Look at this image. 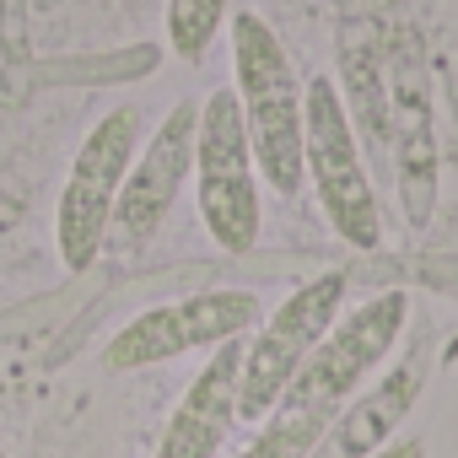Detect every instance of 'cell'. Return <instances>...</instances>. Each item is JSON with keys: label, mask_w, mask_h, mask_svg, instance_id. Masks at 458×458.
<instances>
[{"label": "cell", "mask_w": 458, "mask_h": 458, "mask_svg": "<svg viewBox=\"0 0 458 458\" xmlns=\"http://www.w3.org/2000/svg\"><path fill=\"white\" fill-rule=\"evenodd\" d=\"M0 458H6V447H0Z\"/></svg>", "instance_id": "cell-16"}, {"label": "cell", "mask_w": 458, "mask_h": 458, "mask_svg": "<svg viewBox=\"0 0 458 458\" xmlns=\"http://www.w3.org/2000/svg\"><path fill=\"white\" fill-rule=\"evenodd\" d=\"M194 199L199 221L221 254H254L259 249V167L249 146V124L238 108V92L199 98V130H194Z\"/></svg>", "instance_id": "cell-2"}, {"label": "cell", "mask_w": 458, "mask_h": 458, "mask_svg": "<svg viewBox=\"0 0 458 458\" xmlns=\"http://www.w3.org/2000/svg\"><path fill=\"white\" fill-rule=\"evenodd\" d=\"M194 130H199V103L183 98L157 124V135L140 140V151L130 162V178L119 189V205H114V226H108V238L124 254L146 249L162 233V221L173 216L183 183L194 178Z\"/></svg>", "instance_id": "cell-9"}, {"label": "cell", "mask_w": 458, "mask_h": 458, "mask_svg": "<svg viewBox=\"0 0 458 458\" xmlns=\"http://www.w3.org/2000/svg\"><path fill=\"white\" fill-rule=\"evenodd\" d=\"M372 458H426V447H420L415 437H394V442H388V447H377Z\"/></svg>", "instance_id": "cell-15"}, {"label": "cell", "mask_w": 458, "mask_h": 458, "mask_svg": "<svg viewBox=\"0 0 458 458\" xmlns=\"http://www.w3.org/2000/svg\"><path fill=\"white\" fill-rule=\"evenodd\" d=\"M345 313V276H318L308 286H297L249 340L243 351V383H238V415L243 420H265L281 394L292 388V377L302 372V361L318 351V340L340 324Z\"/></svg>", "instance_id": "cell-6"}, {"label": "cell", "mask_w": 458, "mask_h": 458, "mask_svg": "<svg viewBox=\"0 0 458 458\" xmlns=\"http://www.w3.org/2000/svg\"><path fill=\"white\" fill-rule=\"evenodd\" d=\"M383 71H388V167L410 226H426L437 205V130H431V76L420 60V38L410 28L388 33Z\"/></svg>", "instance_id": "cell-7"}, {"label": "cell", "mask_w": 458, "mask_h": 458, "mask_svg": "<svg viewBox=\"0 0 458 458\" xmlns=\"http://www.w3.org/2000/svg\"><path fill=\"white\" fill-rule=\"evenodd\" d=\"M404 318H410V297L404 292H377L361 308L340 313V324L318 340V351L302 361V372L281 394V410H297V415H313V420L335 426L340 410L361 394V383L399 345Z\"/></svg>", "instance_id": "cell-4"}, {"label": "cell", "mask_w": 458, "mask_h": 458, "mask_svg": "<svg viewBox=\"0 0 458 458\" xmlns=\"http://www.w3.org/2000/svg\"><path fill=\"white\" fill-rule=\"evenodd\" d=\"M259 324V297L254 292H199L167 308H146L140 318H130L108 351L103 367L108 372H140L157 361H173L183 351H216L226 340H238Z\"/></svg>", "instance_id": "cell-8"}, {"label": "cell", "mask_w": 458, "mask_h": 458, "mask_svg": "<svg viewBox=\"0 0 458 458\" xmlns=\"http://www.w3.org/2000/svg\"><path fill=\"white\" fill-rule=\"evenodd\" d=\"M233 0H167V49L183 65H199L226 22Z\"/></svg>", "instance_id": "cell-13"}, {"label": "cell", "mask_w": 458, "mask_h": 458, "mask_svg": "<svg viewBox=\"0 0 458 458\" xmlns=\"http://www.w3.org/2000/svg\"><path fill=\"white\" fill-rule=\"evenodd\" d=\"M243 351L249 340H226L216 345V356L199 367V377L189 383V394L178 399L162 442L151 458H216V447L226 442L238 420V383H243Z\"/></svg>", "instance_id": "cell-10"}, {"label": "cell", "mask_w": 458, "mask_h": 458, "mask_svg": "<svg viewBox=\"0 0 458 458\" xmlns=\"http://www.w3.org/2000/svg\"><path fill=\"white\" fill-rule=\"evenodd\" d=\"M329 437V426L324 420H313V415H297V410H270L265 415V426H259V437L238 453V458H313V447Z\"/></svg>", "instance_id": "cell-14"}, {"label": "cell", "mask_w": 458, "mask_h": 458, "mask_svg": "<svg viewBox=\"0 0 458 458\" xmlns=\"http://www.w3.org/2000/svg\"><path fill=\"white\" fill-rule=\"evenodd\" d=\"M420 383H426V356H420V351L404 356L399 367H388V372H383L367 394H356V399L340 410V420L329 426L335 453H340V458H372L377 447H388L394 431L404 426V415L415 410Z\"/></svg>", "instance_id": "cell-11"}, {"label": "cell", "mask_w": 458, "mask_h": 458, "mask_svg": "<svg viewBox=\"0 0 458 458\" xmlns=\"http://www.w3.org/2000/svg\"><path fill=\"white\" fill-rule=\"evenodd\" d=\"M233 76H238V108L249 124L259 183L276 194H297L308 178L302 162V81L276 38V28L259 12H233Z\"/></svg>", "instance_id": "cell-1"}, {"label": "cell", "mask_w": 458, "mask_h": 458, "mask_svg": "<svg viewBox=\"0 0 458 458\" xmlns=\"http://www.w3.org/2000/svg\"><path fill=\"white\" fill-rule=\"evenodd\" d=\"M340 6H345V0H340Z\"/></svg>", "instance_id": "cell-17"}, {"label": "cell", "mask_w": 458, "mask_h": 458, "mask_svg": "<svg viewBox=\"0 0 458 458\" xmlns=\"http://www.w3.org/2000/svg\"><path fill=\"white\" fill-rule=\"evenodd\" d=\"M340 81H345V114L356 124L361 151H372L388 167V71H383V38L367 22H340Z\"/></svg>", "instance_id": "cell-12"}, {"label": "cell", "mask_w": 458, "mask_h": 458, "mask_svg": "<svg viewBox=\"0 0 458 458\" xmlns=\"http://www.w3.org/2000/svg\"><path fill=\"white\" fill-rule=\"evenodd\" d=\"M302 162H308V183H313L329 226L351 249L372 254L383 243V210L372 194L367 151H361L345 98L329 76H313L302 92Z\"/></svg>", "instance_id": "cell-3"}, {"label": "cell", "mask_w": 458, "mask_h": 458, "mask_svg": "<svg viewBox=\"0 0 458 458\" xmlns=\"http://www.w3.org/2000/svg\"><path fill=\"white\" fill-rule=\"evenodd\" d=\"M135 151H140V108L135 103L108 108L87 130V140L71 162V178L60 189V210H55V243H60L65 270H92V259L103 254Z\"/></svg>", "instance_id": "cell-5"}]
</instances>
